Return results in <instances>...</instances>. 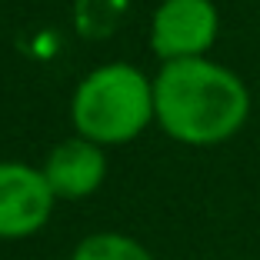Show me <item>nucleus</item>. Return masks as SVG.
<instances>
[{"label": "nucleus", "mask_w": 260, "mask_h": 260, "mask_svg": "<svg viewBox=\"0 0 260 260\" xmlns=\"http://www.w3.org/2000/svg\"><path fill=\"white\" fill-rule=\"evenodd\" d=\"M164 130L184 144L227 140L247 117V90L234 74L197 57L170 60L153 87Z\"/></svg>", "instance_id": "f257e3e1"}, {"label": "nucleus", "mask_w": 260, "mask_h": 260, "mask_svg": "<svg viewBox=\"0 0 260 260\" xmlns=\"http://www.w3.org/2000/svg\"><path fill=\"white\" fill-rule=\"evenodd\" d=\"M153 114L150 84L134 67H104L84 80L74 100V120L90 140L120 144L140 134Z\"/></svg>", "instance_id": "f03ea898"}, {"label": "nucleus", "mask_w": 260, "mask_h": 260, "mask_svg": "<svg viewBox=\"0 0 260 260\" xmlns=\"http://www.w3.org/2000/svg\"><path fill=\"white\" fill-rule=\"evenodd\" d=\"M54 190L47 177L23 164H0V237L37 234L50 217Z\"/></svg>", "instance_id": "7ed1b4c3"}, {"label": "nucleus", "mask_w": 260, "mask_h": 260, "mask_svg": "<svg viewBox=\"0 0 260 260\" xmlns=\"http://www.w3.org/2000/svg\"><path fill=\"white\" fill-rule=\"evenodd\" d=\"M217 14L210 0H167L153 17V50L160 57H197L214 44Z\"/></svg>", "instance_id": "20e7f679"}, {"label": "nucleus", "mask_w": 260, "mask_h": 260, "mask_svg": "<svg viewBox=\"0 0 260 260\" xmlns=\"http://www.w3.org/2000/svg\"><path fill=\"white\" fill-rule=\"evenodd\" d=\"M44 177L54 197H87L104 180V153L90 140H67L50 153Z\"/></svg>", "instance_id": "39448f33"}, {"label": "nucleus", "mask_w": 260, "mask_h": 260, "mask_svg": "<svg viewBox=\"0 0 260 260\" xmlns=\"http://www.w3.org/2000/svg\"><path fill=\"white\" fill-rule=\"evenodd\" d=\"M70 260H153V257L134 237H123V234H93V237L77 244Z\"/></svg>", "instance_id": "423d86ee"}]
</instances>
